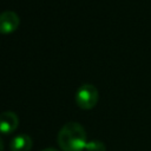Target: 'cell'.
<instances>
[{"label": "cell", "instance_id": "obj_6", "mask_svg": "<svg viewBox=\"0 0 151 151\" xmlns=\"http://www.w3.org/2000/svg\"><path fill=\"white\" fill-rule=\"evenodd\" d=\"M85 151H106V146L100 140H90L85 146Z\"/></svg>", "mask_w": 151, "mask_h": 151}, {"label": "cell", "instance_id": "obj_7", "mask_svg": "<svg viewBox=\"0 0 151 151\" xmlns=\"http://www.w3.org/2000/svg\"><path fill=\"white\" fill-rule=\"evenodd\" d=\"M41 151H59V150L54 149V147H46V149H42Z\"/></svg>", "mask_w": 151, "mask_h": 151}, {"label": "cell", "instance_id": "obj_4", "mask_svg": "<svg viewBox=\"0 0 151 151\" xmlns=\"http://www.w3.org/2000/svg\"><path fill=\"white\" fill-rule=\"evenodd\" d=\"M19 118L13 111H4L0 113V133L9 134L17 130Z\"/></svg>", "mask_w": 151, "mask_h": 151}, {"label": "cell", "instance_id": "obj_5", "mask_svg": "<svg viewBox=\"0 0 151 151\" xmlns=\"http://www.w3.org/2000/svg\"><path fill=\"white\" fill-rule=\"evenodd\" d=\"M33 142L28 134L20 133L14 136L9 142L11 151H29L32 149Z\"/></svg>", "mask_w": 151, "mask_h": 151}, {"label": "cell", "instance_id": "obj_2", "mask_svg": "<svg viewBox=\"0 0 151 151\" xmlns=\"http://www.w3.org/2000/svg\"><path fill=\"white\" fill-rule=\"evenodd\" d=\"M99 93L94 85L83 84L76 92V104L83 110H90L94 107L98 103Z\"/></svg>", "mask_w": 151, "mask_h": 151}, {"label": "cell", "instance_id": "obj_1", "mask_svg": "<svg viewBox=\"0 0 151 151\" xmlns=\"http://www.w3.org/2000/svg\"><path fill=\"white\" fill-rule=\"evenodd\" d=\"M57 142L63 151H83L87 144L86 131L77 122H68L59 130Z\"/></svg>", "mask_w": 151, "mask_h": 151}, {"label": "cell", "instance_id": "obj_8", "mask_svg": "<svg viewBox=\"0 0 151 151\" xmlns=\"http://www.w3.org/2000/svg\"><path fill=\"white\" fill-rule=\"evenodd\" d=\"M4 147H5V145H4V140H2V138L0 137V151H2Z\"/></svg>", "mask_w": 151, "mask_h": 151}, {"label": "cell", "instance_id": "obj_3", "mask_svg": "<svg viewBox=\"0 0 151 151\" xmlns=\"http://www.w3.org/2000/svg\"><path fill=\"white\" fill-rule=\"evenodd\" d=\"M20 18L14 11H4L0 13V33H11L18 28Z\"/></svg>", "mask_w": 151, "mask_h": 151}]
</instances>
